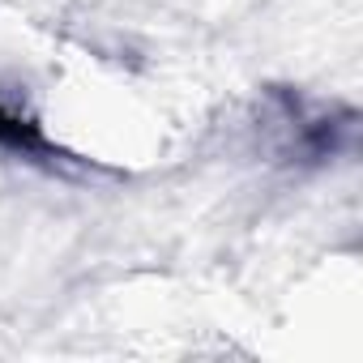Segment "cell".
Here are the masks:
<instances>
[{
  "instance_id": "2",
  "label": "cell",
  "mask_w": 363,
  "mask_h": 363,
  "mask_svg": "<svg viewBox=\"0 0 363 363\" xmlns=\"http://www.w3.org/2000/svg\"><path fill=\"white\" fill-rule=\"evenodd\" d=\"M0 150H9L18 158H30V162H43V167L73 162L56 141H48V133H43V124L35 116H22L9 103H0Z\"/></svg>"
},
{
  "instance_id": "1",
  "label": "cell",
  "mask_w": 363,
  "mask_h": 363,
  "mask_svg": "<svg viewBox=\"0 0 363 363\" xmlns=\"http://www.w3.org/2000/svg\"><path fill=\"white\" fill-rule=\"evenodd\" d=\"M269 99L282 107L286 128H291V154L299 162H325L337 158L346 150V137L354 128V111H337V116H320L308 111V103L291 90H269Z\"/></svg>"
}]
</instances>
